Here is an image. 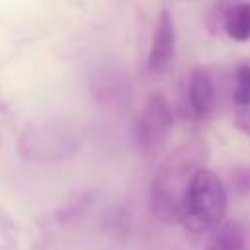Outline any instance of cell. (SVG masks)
Listing matches in <instances>:
<instances>
[{
	"instance_id": "obj_6",
	"label": "cell",
	"mask_w": 250,
	"mask_h": 250,
	"mask_svg": "<svg viewBox=\"0 0 250 250\" xmlns=\"http://www.w3.org/2000/svg\"><path fill=\"white\" fill-rule=\"evenodd\" d=\"M174 53H176L174 18L168 10H160L154 20L148 57H146V66L150 74H156V76L166 74L174 62Z\"/></svg>"
},
{
	"instance_id": "obj_13",
	"label": "cell",
	"mask_w": 250,
	"mask_h": 250,
	"mask_svg": "<svg viewBox=\"0 0 250 250\" xmlns=\"http://www.w3.org/2000/svg\"><path fill=\"white\" fill-rule=\"evenodd\" d=\"M234 127L240 133L250 137V105L248 107H238V111L234 115Z\"/></svg>"
},
{
	"instance_id": "obj_4",
	"label": "cell",
	"mask_w": 250,
	"mask_h": 250,
	"mask_svg": "<svg viewBox=\"0 0 250 250\" xmlns=\"http://www.w3.org/2000/svg\"><path fill=\"white\" fill-rule=\"evenodd\" d=\"M172 125H174V115H172V107L166 96L160 92H152L146 98L133 125L137 148L145 156L156 154L166 145Z\"/></svg>"
},
{
	"instance_id": "obj_11",
	"label": "cell",
	"mask_w": 250,
	"mask_h": 250,
	"mask_svg": "<svg viewBox=\"0 0 250 250\" xmlns=\"http://www.w3.org/2000/svg\"><path fill=\"white\" fill-rule=\"evenodd\" d=\"M232 100L238 107L250 105V64H240L234 72Z\"/></svg>"
},
{
	"instance_id": "obj_1",
	"label": "cell",
	"mask_w": 250,
	"mask_h": 250,
	"mask_svg": "<svg viewBox=\"0 0 250 250\" xmlns=\"http://www.w3.org/2000/svg\"><path fill=\"white\" fill-rule=\"evenodd\" d=\"M207 146L201 141H188L166 158L150 186V211L162 223H172L180 215L186 188L197 168L203 166Z\"/></svg>"
},
{
	"instance_id": "obj_8",
	"label": "cell",
	"mask_w": 250,
	"mask_h": 250,
	"mask_svg": "<svg viewBox=\"0 0 250 250\" xmlns=\"http://www.w3.org/2000/svg\"><path fill=\"white\" fill-rule=\"evenodd\" d=\"M205 250H246V230L242 223L232 219L221 221L213 229Z\"/></svg>"
},
{
	"instance_id": "obj_14",
	"label": "cell",
	"mask_w": 250,
	"mask_h": 250,
	"mask_svg": "<svg viewBox=\"0 0 250 250\" xmlns=\"http://www.w3.org/2000/svg\"><path fill=\"white\" fill-rule=\"evenodd\" d=\"M234 186H236L240 191L250 189V170H248V168L236 172V176H234Z\"/></svg>"
},
{
	"instance_id": "obj_10",
	"label": "cell",
	"mask_w": 250,
	"mask_h": 250,
	"mask_svg": "<svg viewBox=\"0 0 250 250\" xmlns=\"http://www.w3.org/2000/svg\"><path fill=\"white\" fill-rule=\"evenodd\" d=\"M104 227H105V230H107L111 236H115V238L127 236V230H129V227H131V217H129L127 209L121 207V205H115V207L107 209V213H105V217H104Z\"/></svg>"
},
{
	"instance_id": "obj_5",
	"label": "cell",
	"mask_w": 250,
	"mask_h": 250,
	"mask_svg": "<svg viewBox=\"0 0 250 250\" xmlns=\"http://www.w3.org/2000/svg\"><path fill=\"white\" fill-rule=\"evenodd\" d=\"M90 94L94 102L109 113L127 111L133 100L131 80L127 72L115 64L98 66L90 74Z\"/></svg>"
},
{
	"instance_id": "obj_12",
	"label": "cell",
	"mask_w": 250,
	"mask_h": 250,
	"mask_svg": "<svg viewBox=\"0 0 250 250\" xmlns=\"http://www.w3.org/2000/svg\"><path fill=\"white\" fill-rule=\"evenodd\" d=\"M90 203H92V197H90V195H80V197H76L68 207L61 209L59 219H61V221H74L76 217H80V215L86 213V209L90 207Z\"/></svg>"
},
{
	"instance_id": "obj_3",
	"label": "cell",
	"mask_w": 250,
	"mask_h": 250,
	"mask_svg": "<svg viewBox=\"0 0 250 250\" xmlns=\"http://www.w3.org/2000/svg\"><path fill=\"white\" fill-rule=\"evenodd\" d=\"M78 129L68 121H43L29 125L18 137V154L29 162H62L80 150Z\"/></svg>"
},
{
	"instance_id": "obj_2",
	"label": "cell",
	"mask_w": 250,
	"mask_h": 250,
	"mask_svg": "<svg viewBox=\"0 0 250 250\" xmlns=\"http://www.w3.org/2000/svg\"><path fill=\"white\" fill-rule=\"evenodd\" d=\"M227 211V189L219 176L209 168H197L186 188L178 221L199 234L215 229Z\"/></svg>"
},
{
	"instance_id": "obj_9",
	"label": "cell",
	"mask_w": 250,
	"mask_h": 250,
	"mask_svg": "<svg viewBox=\"0 0 250 250\" xmlns=\"http://www.w3.org/2000/svg\"><path fill=\"white\" fill-rule=\"evenodd\" d=\"M223 29L232 41H238V43L250 41V4L248 2L229 4Z\"/></svg>"
},
{
	"instance_id": "obj_7",
	"label": "cell",
	"mask_w": 250,
	"mask_h": 250,
	"mask_svg": "<svg viewBox=\"0 0 250 250\" xmlns=\"http://www.w3.org/2000/svg\"><path fill=\"white\" fill-rule=\"evenodd\" d=\"M215 107V84L207 68L193 66L188 78V109L193 119H207Z\"/></svg>"
}]
</instances>
